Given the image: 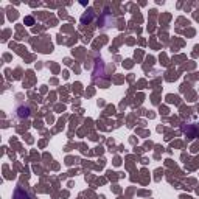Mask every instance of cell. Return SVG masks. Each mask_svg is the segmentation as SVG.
<instances>
[{"label":"cell","instance_id":"obj_1","mask_svg":"<svg viewBox=\"0 0 199 199\" xmlns=\"http://www.w3.org/2000/svg\"><path fill=\"white\" fill-rule=\"evenodd\" d=\"M13 199H31L28 191L25 188H22V187H17V188L14 190V195H13Z\"/></svg>","mask_w":199,"mask_h":199},{"label":"cell","instance_id":"obj_2","mask_svg":"<svg viewBox=\"0 0 199 199\" xmlns=\"http://www.w3.org/2000/svg\"><path fill=\"white\" fill-rule=\"evenodd\" d=\"M25 24L33 25V24H34V20H33V17H26V19H25Z\"/></svg>","mask_w":199,"mask_h":199}]
</instances>
